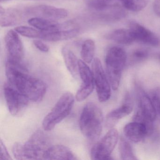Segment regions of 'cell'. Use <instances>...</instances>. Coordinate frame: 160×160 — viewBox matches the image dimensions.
Instances as JSON below:
<instances>
[{
  "label": "cell",
  "instance_id": "6da1fadb",
  "mask_svg": "<svg viewBox=\"0 0 160 160\" xmlns=\"http://www.w3.org/2000/svg\"><path fill=\"white\" fill-rule=\"evenodd\" d=\"M5 73L9 84L17 89L29 101L39 102L43 99L47 91L45 83L30 75L22 62L7 59Z\"/></svg>",
  "mask_w": 160,
  "mask_h": 160
},
{
  "label": "cell",
  "instance_id": "7a4b0ae2",
  "mask_svg": "<svg viewBox=\"0 0 160 160\" xmlns=\"http://www.w3.org/2000/svg\"><path fill=\"white\" fill-rule=\"evenodd\" d=\"M103 121V117L101 108L94 103L88 102L84 106L79 118L81 133L89 141H95L101 135Z\"/></svg>",
  "mask_w": 160,
  "mask_h": 160
},
{
  "label": "cell",
  "instance_id": "3957f363",
  "mask_svg": "<svg viewBox=\"0 0 160 160\" xmlns=\"http://www.w3.org/2000/svg\"><path fill=\"white\" fill-rule=\"evenodd\" d=\"M127 58L126 51L120 47H112L107 53L105 58L106 72L114 90H117L118 88Z\"/></svg>",
  "mask_w": 160,
  "mask_h": 160
},
{
  "label": "cell",
  "instance_id": "277c9868",
  "mask_svg": "<svg viewBox=\"0 0 160 160\" xmlns=\"http://www.w3.org/2000/svg\"><path fill=\"white\" fill-rule=\"evenodd\" d=\"M74 96L69 92L63 93L42 122L45 131L53 130L56 125L63 120L71 113L74 103Z\"/></svg>",
  "mask_w": 160,
  "mask_h": 160
},
{
  "label": "cell",
  "instance_id": "5b68a950",
  "mask_svg": "<svg viewBox=\"0 0 160 160\" xmlns=\"http://www.w3.org/2000/svg\"><path fill=\"white\" fill-rule=\"evenodd\" d=\"M50 146L49 139L47 135L41 130H37L23 145L25 159H43L46 152Z\"/></svg>",
  "mask_w": 160,
  "mask_h": 160
},
{
  "label": "cell",
  "instance_id": "8992f818",
  "mask_svg": "<svg viewBox=\"0 0 160 160\" xmlns=\"http://www.w3.org/2000/svg\"><path fill=\"white\" fill-rule=\"evenodd\" d=\"M118 140V132L116 128H112L103 137L96 142L91 150V158L92 160H110L111 154Z\"/></svg>",
  "mask_w": 160,
  "mask_h": 160
},
{
  "label": "cell",
  "instance_id": "52a82bcc",
  "mask_svg": "<svg viewBox=\"0 0 160 160\" xmlns=\"http://www.w3.org/2000/svg\"><path fill=\"white\" fill-rule=\"evenodd\" d=\"M92 71L98 100L101 102H105L111 96L112 87L98 58H94L92 61Z\"/></svg>",
  "mask_w": 160,
  "mask_h": 160
},
{
  "label": "cell",
  "instance_id": "ba28073f",
  "mask_svg": "<svg viewBox=\"0 0 160 160\" xmlns=\"http://www.w3.org/2000/svg\"><path fill=\"white\" fill-rule=\"evenodd\" d=\"M138 109L134 117V121L141 122L153 128L152 122L156 119V113L152 100L144 90L138 88Z\"/></svg>",
  "mask_w": 160,
  "mask_h": 160
},
{
  "label": "cell",
  "instance_id": "9c48e42d",
  "mask_svg": "<svg viewBox=\"0 0 160 160\" xmlns=\"http://www.w3.org/2000/svg\"><path fill=\"white\" fill-rule=\"evenodd\" d=\"M4 94L10 113L14 116L22 114L28 104L29 99L9 83L4 87Z\"/></svg>",
  "mask_w": 160,
  "mask_h": 160
},
{
  "label": "cell",
  "instance_id": "30bf717a",
  "mask_svg": "<svg viewBox=\"0 0 160 160\" xmlns=\"http://www.w3.org/2000/svg\"><path fill=\"white\" fill-rule=\"evenodd\" d=\"M87 63L82 60H79V76L82 83L76 94V100L78 102L87 99L93 91L95 86L93 72Z\"/></svg>",
  "mask_w": 160,
  "mask_h": 160
},
{
  "label": "cell",
  "instance_id": "8fae6325",
  "mask_svg": "<svg viewBox=\"0 0 160 160\" xmlns=\"http://www.w3.org/2000/svg\"><path fill=\"white\" fill-rule=\"evenodd\" d=\"M80 29L72 22L60 24L57 29L42 32L41 39L49 42H57L72 39L79 34Z\"/></svg>",
  "mask_w": 160,
  "mask_h": 160
},
{
  "label": "cell",
  "instance_id": "7c38bea8",
  "mask_svg": "<svg viewBox=\"0 0 160 160\" xmlns=\"http://www.w3.org/2000/svg\"><path fill=\"white\" fill-rule=\"evenodd\" d=\"M24 12L26 16L42 18L56 21L66 18L68 15L66 9L48 5L32 6L26 9Z\"/></svg>",
  "mask_w": 160,
  "mask_h": 160
},
{
  "label": "cell",
  "instance_id": "4fadbf2b",
  "mask_svg": "<svg viewBox=\"0 0 160 160\" xmlns=\"http://www.w3.org/2000/svg\"><path fill=\"white\" fill-rule=\"evenodd\" d=\"M5 44L7 53V59L22 62L24 58V49L18 33L13 30L9 31L5 37Z\"/></svg>",
  "mask_w": 160,
  "mask_h": 160
},
{
  "label": "cell",
  "instance_id": "5bb4252c",
  "mask_svg": "<svg viewBox=\"0 0 160 160\" xmlns=\"http://www.w3.org/2000/svg\"><path fill=\"white\" fill-rule=\"evenodd\" d=\"M129 29L132 32L134 42L152 47L158 46L160 44L158 37L153 32L139 23L135 21L130 22Z\"/></svg>",
  "mask_w": 160,
  "mask_h": 160
},
{
  "label": "cell",
  "instance_id": "9a60e30c",
  "mask_svg": "<svg viewBox=\"0 0 160 160\" xmlns=\"http://www.w3.org/2000/svg\"><path fill=\"white\" fill-rule=\"evenodd\" d=\"M152 130L153 129L144 122L134 121L125 125L123 128V133L129 140L134 143H138L151 134Z\"/></svg>",
  "mask_w": 160,
  "mask_h": 160
},
{
  "label": "cell",
  "instance_id": "2e32d148",
  "mask_svg": "<svg viewBox=\"0 0 160 160\" xmlns=\"http://www.w3.org/2000/svg\"><path fill=\"white\" fill-rule=\"evenodd\" d=\"M133 110L132 99L128 93L126 94L123 103L121 106L109 112L106 117V126L108 128H113L120 119L128 116Z\"/></svg>",
  "mask_w": 160,
  "mask_h": 160
},
{
  "label": "cell",
  "instance_id": "e0dca14e",
  "mask_svg": "<svg viewBox=\"0 0 160 160\" xmlns=\"http://www.w3.org/2000/svg\"><path fill=\"white\" fill-rule=\"evenodd\" d=\"M78 158L68 147L62 145L50 146L44 155L43 160H75Z\"/></svg>",
  "mask_w": 160,
  "mask_h": 160
},
{
  "label": "cell",
  "instance_id": "ac0fdd59",
  "mask_svg": "<svg viewBox=\"0 0 160 160\" xmlns=\"http://www.w3.org/2000/svg\"><path fill=\"white\" fill-rule=\"evenodd\" d=\"M25 12L18 9H6L0 6V24L2 27H9L19 24L25 16Z\"/></svg>",
  "mask_w": 160,
  "mask_h": 160
},
{
  "label": "cell",
  "instance_id": "d6986e66",
  "mask_svg": "<svg viewBox=\"0 0 160 160\" xmlns=\"http://www.w3.org/2000/svg\"><path fill=\"white\" fill-rule=\"evenodd\" d=\"M62 54L67 70L74 78H77L79 75V60L69 47H64L62 49Z\"/></svg>",
  "mask_w": 160,
  "mask_h": 160
},
{
  "label": "cell",
  "instance_id": "ffe728a7",
  "mask_svg": "<svg viewBox=\"0 0 160 160\" xmlns=\"http://www.w3.org/2000/svg\"><path fill=\"white\" fill-rule=\"evenodd\" d=\"M32 27L42 32H48L57 29L60 26L56 20L39 17H32L28 21Z\"/></svg>",
  "mask_w": 160,
  "mask_h": 160
},
{
  "label": "cell",
  "instance_id": "44dd1931",
  "mask_svg": "<svg viewBox=\"0 0 160 160\" xmlns=\"http://www.w3.org/2000/svg\"><path fill=\"white\" fill-rule=\"evenodd\" d=\"M107 38L122 45H130L135 42L129 28L115 30L108 35Z\"/></svg>",
  "mask_w": 160,
  "mask_h": 160
},
{
  "label": "cell",
  "instance_id": "7402d4cb",
  "mask_svg": "<svg viewBox=\"0 0 160 160\" xmlns=\"http://www.w3.org/2000/svg\"><path fill=\"white\" fill-rule=\"evenodd\" d=\"M89 5L93 9L100 11L116 10L123 8L121 0H92L90 2Z\"/></svg>",
  "mask_w": 160,
  "mask_h": 160
},
{
  "label": "cell",
  "instance_id": "603a6c76",
  "mask_svg": "<svg viewBox=\"0 0 160 160\" xmlns=\"http://www.w3.org/2000/svg\"><path fill=\"white\" fill-rule=\"evenodd\" d=\"M95 51V44L93 40L88 39L84 41L80 52L82 60L87 63L91 62L94 59Z\"/></svg>",
  "mask_w": 160,
  "mask_h": 160
},
{
  "label": "cell",
  "instance_id": "cb8c5ba5",
  "mask_svg": "<svg viewBox=\"0 0 160 160\" xmlns=\"http://www.w3.org/2000/svg\"><path fill=\"white\" fill-rule=\"evenodd\" d=\"M119 151L121 158L123 160H137L130 143L123 137L120 138Z\"/></svg>",
  "mask_w": 160,
  "mask_h": 160
},
{
  "label": "cell",
  "instance_id": "d4e9b609",
  "mask_svg": "<svg viewBox=\"0 0 160 160\" xmlns=\"http://www.w3.org/2000/svg\"><path fill=\"white\" fill-rule=\"evenodd\" d=\"M122 7L132 12L142 11L148 5V0H121Z\"/></svg>",
  "mask_w": 160,
  "mask_h": 160
},
{
  "label": "cell",
  "instance_id": "484cf974",
  "mask_svg": "<svg viewBox=\"0 0 160 160\" xmlns=\"http://www.w3.org/2000/svg\"><path fill=\"white\" fill-rule=\"evenodd\" d=\"M15 30L22 36L33 39H41L42 32L41 31L32 27L19 26L15 28Z\"/></svg>",
  "mask_w": 160,
  "mask_h": 160
},
{
  "label": "cell",
  "instance_id": "4316f807",
  "mask_svg": "<svg viewBox=\"0 0 160 160\" xmlns=\"http://www.w3.org/2000/svg\"><path fill=\"white\" fill-rule=\"evenodd\" d=\"M12 153L17 160H26L24 154V147L21 143H15L12 147Z\"/></svg>",
  "mask_w": 160,
  "mask_h": 160
},
{
  "label": "cell",
  "instance_id": "83f0119b",
  "mask_svg": "<svg viewBox=\"0 0 160 160\" xmlns=\"http://www.w3.org/2000/svg\"><path fill=\"white\" fill-rule=\"evenodd\" d=\"M149 56V52L145 49H138L135 50L132 54V57L136 61L144 60Z\"/></svg>",
  "mask_w": 160,
  "mask_h": 160
},
{
  "label": "cell",
  "instance_id": "f1b7e54d",
  "mask_svg": "<svg viewBox=\"0 0 160 160\" xmlns=\"http://www.w3.org/2000/svg\"><path fill=\"white\" fill-rule=\"evenodd\" d=\"M1 146V151H0V160H12V157L10 156L9 152L7 151L6 147H5L4 143L1 140L0 142Z\"/></svg>",
  "mask_w": 160,
  "mask_h": 160
},
{
  "label": "cell",
  "instance_id": "f546056e",
  "mask_svg": "<svg viewBox=\"0 0 160 160\" xmlns=\"http://www.w3.org/2000/svg\"><path fill=\"white\" fill-rule=\"evenodd\" d=\"M33 44L37 49L42 52H47L49 51V48L47 45L40 40H34L33 41Z\"/></svg>",
  "mask_w": 160,
  "mask_h": 160
},
{
  "label": "cell",
  "instance_id": "4dcf8cb0",
  "mask_svg": "<svg viewBox=\"0 0 160 160\" xmlns=\"http://www.w3.org/2000/svg\"><path fill=\"white\" fill-rule=\"evenodd\" d=\"M157 115L160 117V97L157 94H154L152 98Z\"/></svg>",
  "mask_w": 160,
  "mask_h": 160
},
{
  "label": "cell",
  "instance_id": "1f68e13d",
  "mask_svg": "<svg viewBox=\"0 0 160 160\" xmlns=\"http://www.w3.org/2000/svg\"><path fill=\"white\" fill-rule=\"evenodd\" d=\"M153 9L155 14L160 17V0H154Z\"/></svg>",
  "mask_w": 160,
  "mask_h": 160
},
{
  "label": "cell",
  "instance_id": "d6a6232c",
  "mask_svg": "<svg viewBox=\"0 0 160 160\" xmlns=\"http://www.w3.org/2000/svg\"><path fill=\"white\" fill-rule=\"evenodd\" d=\"M10 1H12V0H0L1 2H6Z\"/></svg>",
  "mask_w": 160,
  "mask_h": 160
},
{
  "label": "cell",
  "instance_id": "836d02e7",
  "mask_svg": "<svg viewBox=\"0 0 160 160\" xmlns=\"http://www.w3.org/2000/svg\"><path fill=\"white\" fill-rule=\"evenodd\" d=\"M158 58L160 60V54H159V55H158Z\"/></svg>",
  "mask_w": 160,
  "mask_h": 160
}]
</instances>
